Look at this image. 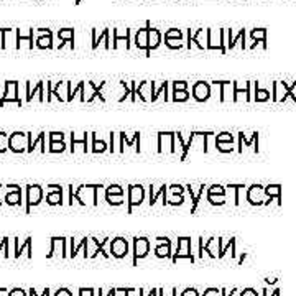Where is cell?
I'll use <instances>...</instances> for the list:
<instances>
[{
    "label": "cell",
    "instance_id": "obj_30",
    "mask_svg": "<svg viewBox=\"0 0 296 296\" xmlns=\"http://www.w3.org/2000/svg\"><path fill=\"white\" fill-rule=\"evenodd\" d=\"M89 138H90V133L84 132L83 137H76V133H71V151H74L76 145H83L84 148V153L88 151V145H89Z\"/></svg>",
    "mask_w": 296,
    "mask_h": 296
},
{
    "label": "cell",
    "instance_id": "obj_7",
    "mask_svg": "<svg viewBox=\"0 0 296 296\" xmlns=\"http://www.w3.org/2000/svg\"><path fill=\"white\" fill-rule=\"evenodd\" d=\"M151 242L147 237H135L133 238V266H137L138 259H145L150 254Z\"/></svg>",
    "mask_w": 296,
    "mask_h": 296
},
{
    "label": "cell",
    "instance_id": "obj_14",
    "mask_svg": "<svg viewBox=\"0 0 296 296\" xmlns=\"http://www.w3.org/2000/svg\"><path fill=\"white\" fill-rule=\"evenodd\" d=\"M132 30L130 28H125V30H120V28H114L112 30V50H117L118 48V41H125L127 43V50H130L132 48Z\"/></svg>",
    "mask_w": 296,
    "mask_h": 296
},
{
    "label": "cell",
    "instance_id": "obj_48",
    "mask_svg": "<svg viewBox=\"0 0 296 296\" xmlns=\"http://www.w3.org/2000/svg\"><path fill=\"white\" fill-rule=\"evenodd\" d=\"M206 193L207 194H226V189H224L222 186H219V184H212L211 188H207Z\"/></svg>",
    "mask_w": 296,
    "mask_h": 296
},
{
    "label": "cell",
    "instance_id": "obj_50",
    "mask_svg": "<svg viewBox=\"0 0 296 296\" xmlns=\"http://www.w3.org/2000/svg\"><path fill=\"white\" fill-rule=\"evenodd\" d=\"M130 101L137 102V83L135 81H130Z\"/></svg>",
    "mask_w": 296,
    "mask_h": 296
},
{
    "label": "cell",
    "instance_id": "obj_53",
    "mask_svg": "<svg viewBox=\"0 0 296 296\" xmlns=\"http://www.w3.org/2000/svg\"><path fill=\"white\" fill-rule=\"evenodd\" d=\"M203 296H221V290H217V288H207L203 293Z\"/></svg>",
    "mask_w": 296,
    "mask_h": 296
},
{
    "label": "cell",
    "instance_id": "obj_9",
    "mask_svg": "<svg viewBox=\"0 0 296 296\" xmlns=\"http://www.w3.org/2000/svg\"><path fill=\"white\" fill-rule=\"evenodd\" d=\"M206 48L209 51H221V53H227L226 46H224V40H222V30H212V28H207V45Z\"/></svg>",
    "mask_w": 296,
    "mask_h": 296
},
{
    "label": "cell",
    "instance_id": "obj_5",
    "mask_svg": "<svg viewBox=\"0 0 296 296\" xmlns=\"http://www.w3.org/2000/svg\"><path fill=\"white\" fill-rule=\"evenodd\" d=\"M25 189H27V207H25V212L30 214L31 206L33 207L38 206V204L43 201V196H45V193H43V188L40 184H28V186H25Z\"/></svg>",
    "mask_w": 296,
    "mask_h": 296
},
{
    "label": "cell",
    "instance_id": "obj_24",
    "mask_svg": "<svg viewBox=\"0 0 296 296\" xmlns=\"http://www.w3.org/2000/svg\"><path fill=\"white\" fill-rule=\"evenodd\" d=\"M13 242H15V257L17 259H20V255L23 254V250L28 252V259H31L33 257V249H31V243H33V238L31 237H27L23 243H20V238H13Z\"/></svg>",
    "mask_w": 296,
    "mask_h": 296
},
{
    "label": "cell",
    "instance_id": "obj_37",
    "mask_svg": "<svg viewBox=\"0 0 296 296\" xmlns=\"http://www.w3.org/2000/svg\"><path fill=\"white\" fill-rule=\"evenodd\" d=\"M64 150H66L64 142H50V148H48L50 153H63Z\"/></svg>",
    "mask_w": 296,
    "mask_h": 296
},
{
    "label": "cell",
    "instance_id": "obj_59",
    "mask_svg": "<svg viewBox=\"0 0 296 296\" xmlns=\"http://www.w3.org/2000/svg\"><path fill=\"white\" fill-rule=\"evenodd\" d=\"M198 250H199V259H203V257H204V238H203V237H199Z\"/></svg>",
    "mask_w": 296,
    "mask_h": 296
},
{
    "label": "cell",
    "instance_id": "obj_8",
    "mask_svg": "<svg viewBox=\"0 0 296 296\" xmlns=\"http://www.w3.org/2000/svg\"><path fill=\"white\" fill-rule=\"evenodd\" d=\"M211 89H212L211 83L198 81V83H194L193 88H191V95H193L196 102H206L209 101V97H211Z\"/></svg>",
    "mask_w": 296,
    "mask_h": 296
},
{
    "label": "cell",
    "instance_id": "obj_43",
    "mask_svg": "<svg viewBox=\"0 0 296 296\" xmlns=\"http://www.w3.org/2000/svg\"><path fill=\"white\" fill-rule=\"evenodd\" d=\"M216 142L217 143H232L234 142V137L231 135V133L222 132V133H219V135H216Z\"/></svg>",
    "mask_w": 296,
    "mask_h": 296
},
{
    "label": "cell",
    "instance_id": "obj_35",
    "mask_svg": "<svg viewBox=\"0 0 296 296\" xmlns=\"http://www.w3.org/2000/svg\"><path fill=\"white\" fill-rule=\"evenodd\" d=\"M163 38H173V40H184V33H183V30H178V28H170V30L165 31Z\"/></svg>",
    "mask_w": 296,
    "mask_h": 296
},
{
    "label": "cell",
    "instance_id": "obj_33",
    "mask_svg": "<svg viewBox=\"0 0 296 296\" xmlns=\"http://www.w3.org/2000/svg\"><path fill=\"white\" fill-rule=\"evenodd\" d=\"M170 84H171V83H168V81H163V83H160V84H158V83H153V95H151V102H155L156 99L160 97L161 92L168 94Z\"/></svg>",
    "mask_w": 296,
    "mask_h": 296
},
{
    "label": "cell",
    "instance_id": "obj_46",
    "mask_svg": "<svg viewBox=\"0 0 296 296\" xmlns=\"http://www.w3.org/2000/svg\"><path fill=\"white\" fill-rule=\"evenodd\" d=\"M216 148L221 153H229V151H232L234 150V147H232V143H217L216 142Z\"/></svg>",
    "mask_w": 296,
    "mask_h": 296
},
{
    "label": "cell",
    "instance_id": "obj_32",
    "mask_svg": "<svg viewBox=\"0 0 296 296\" xmlns=\"http://www.w3.org/2000/svg\"><path fill=\"white\" fill-rule=\"evenodd\" d=\"M90 135H92V147H90L92 153H104V151L109 150L107 143L101 140V138L97 137V133H90Z\"/></svg>",
    "mask_w": 296,
    "mask_h": 296
},
{
    "label": "cell",
    "instance_id": "obj_36",
    "mask_svg": "<svg viewBox=\"0 0 296 296\" xmlns=\"http://www.w3.org/2000/svg\"><path fill=\"white\" fill-rule=\"evenodd\" d=\"M189 99V90H173V102H186Z\"/></svg>",
    "mask_w": 296,
    "mask_h": 296
},
{
    "label": "cell",
    "instance_id": "obj_1",
    "mask_svg": "<svg viewBox=\"0 0 296 296\" xmlns=\"http://www.w3.org/2000/svg\"><path fill=\"white\" fill-rule=\"evenodd\" d=\"M17 104L18 107L23 106V101L20 99V83L18 81H7L5 83V90L0 99V107H3L5 104Z\"/></svg>",
    "mask_w": 296,
    "mask_h": 296
},
{
    "label": "cell",
    "instance_id": "obj_10",
    "mask_svg": "<svg viewBox=\"0 0 296 296\" xmlns=\"http://www.w3.org/2000/svg\"><path fill=\"white\" fill-rule=\"evenodd\" d=\"M150 22L145 23V27L143 28H138L137 33H135V48L138 51H145V56H151L150 50H148V33H150Z\"/></svg>",
    "mask_w": 296,
    "mask_h": 296
},
{
    "label": "cell",
    "instance_id": "obj_41",
    "mask_svg": "<svg viewBox=\"0 0 296 296\" xmlns=\"http://www.w3.org/2000/svg\"><path fill=\"white\" fill-rule=\"evenodd\" d=\"M183 194H173L171 198H166V204H170V206H179V204H183Z\"/></svg>",
    "mask_w": 296,
    "mask_h": 296
},
{
    "label": "cell",
    "instance_id": "obj_20",
    "mask_svg": "<svg viewBox=\"0 0 296 296\" xmlns=\"http://www.w3.org/2000/svg\"><path fill=\"white\" fill-rule=\"evenodd\" d=\"M35 36H36V33H35V30H33V28H28L27 35H23L20 28H15V50H20V43L22 41H28V43H30V45H28V48H30V50H33V46H35V43H33V41H36Z\"/></svg>",
    "mask_w": 296,
    "mask_h": 296
},
{
    "label": "cell",
    "instance_id": "obj_21",
    "mask_svg": "<svg viewBox=\"0 0 296 296\" xmlns=\"http://www.w3.org/2000/svg\"><path fill=\"white\" fill-rule=\"evenodd\" d=\"M137 95L143 102H151V95H153V81H142L137 86Z\"/></svg>",
    "mask_w": 296,
    "mask_h": 296
},
{
    "label": "cell",
    "instance_id": "obj_31",
    "mask_svg": "<svg viewBox=\"0 0 296 296\" xmlns=\"http://www.w3.org/2000/svg\"><path fill=\"white\" fill-rule=\"evenodd\" d=\"M204 250H206L209 257H212V259L219 257V238L216 237L207 238V240L204 242Z\"/></svg>",
    "mask_w": 296,
    "mask_h": 296
},
{
    "label": "cell",
    "instance_id": "obj_13",
    "mask_svg": "<svg viewBox=\"0 0 296 296\" xmlns=\"http://www.w3.org/2000/svg\"><path fill=\"white\" fill-rule=\"evenodd\" d=\"M111 254L114 259H123L128 254V240L123 237H116L111 240Z\"/></svg>",
    "mask_w": 296,
    "mask_h": 296
},
{
    "label": "cell",
    "instance_id": "obj_25",
    "mask_svg": "<svg viewBox=\"0 0 296 296\" xmlns=\"http://www.w3.org/2000/svg\"><path fill=\"white\" fill-rule=\"evenodd\" d=\"M58 40L61 41L58 46L59 50L66 45V43H69L71 50H74V30L73 28H61V30H58Z\"/></svg>",
    "mask_w": 296,
    "mask_h": 296
},
{
    "label": "cell",
    "instance_id": "obj_62",
    "mask_svg": "<svg viewBox=\"0 0 296 296\" xmlns=\"http://www.w3.org/2000/svg\"><path fill=\"white\" fill-rule=\"evenodd\" d=\"M231 296H238V291H237V290H234L232 293H231Z\"/></svg>",
    "mask_w": 296,
    "mask_h": 296
},
{
    "label": "cell",
    "instance_id": "obj_23",
    "mask_svg": "<svg viewBox=\"0 0 296 296\" xmlns=\"http://www.w3.org/2000/svg\"><path fill=\"white\" fill-rule=\"evenodd\" d=\"M68 240H69V245H71V250H69V257H71V259H74V257L79 254V250H83L84 252V254H83L84 259H88V242H89V237L81 238L79 243L74 242L76 238H68Z\"/></svg>",
    "mask_w": 296,
    "mask_h": 296
},
{
    "label": "cell",
    "instance_id": "obj_45",
    "mask_svg": "<svg viewBox=\"0 0 296 296\" xmlns=\"http://www.w3.org/2000/svg\"><path fill=\"white\" fill-rule=\"evenodd\" d=\"M50 142H64V133L63 132H50L48 133Z\"/></svg>",
    "mask_w": 296,
    "mask_h": 296
},
{
    "label": "cell",
    "instance_id": "obj_34",
    "mask_svg": "<svg viewBox=\"0 0 296 296\" xmlns=\"http://www.w3.org/2000/svg\"><path fill=\"white\" fill-rule=\"evenodd\" d=\"M163 40H165V46L171 51L183 50L184 48V40H173V38H163Z\"/></svg>",
    "mask_w": 296,
    "mask_h": 296
},
{
    "label": "cell",
    "instance_id": "obj_17",
    "mask_svg": "<svg viewBox=\"0 0 296 296\" xmlns=\"http://www.w3.org/2000/svg\"><path fill=\"white\" fill-rule=\"evenodd\" d=\"M158 245L155 247L156 259H170L171 257V240L168 237H156Z\"/></svg>",
    "mask_w": 296,
    "mask_h": 296
},
{
    "label": "cell",
    "instance_id": "obj_54",
    "mask_svg": "<svg viewBox=\"0 0 296 296\" xmlns=\"http://www.w3.org/2000/svg\"><path fill=\"white\" fill-rule=\"evenodd\" d=\"M116 133L114 132H111L109 133V143H111V145H109V151H111V153H114V151H116V148H114V142H116Z\"/></svg>",
    "mask_w": 296,
    "mask_h": 296
},
{
    "label": "cell",
    "instance_id": "obj_18",
    "mask_svg": "<svg viewBox=\"0 0 296 296\" xmlns=\"http://www.w3.org/2000/svg\"><path fill=\"white\" fill-rule=\"evenodd\" d=\"M7 188H12V191H7L3 201H5L8 206H20L22 204V188L17 184H7Z\"/></svg>",
    "mask_w": 296,
    "mask_h": 296
},
{
    "label": "cell",
    "instance_id": "obj_49",
    "mask_svg": "<svg viewBox=\"0 0 296 296\" xmlns=\"http://www.w3.org/2000/svg\"><path fill=\"white\" fill-rule=\"evenodd\" d=\"M168 193H171V194H183L184 188L181 184H171L168 188Z\"/></svg>",
    "mask_w": 296,
    "mask_h": 296
},
{
    "label": "cell",
    "instance_id": "obj_26",
    "mask_svg": "<svg viewBox=\"0 0 296 296\" xmlns=\"http://www.w3.org/2000/svg\"><path fill=\"white\" fill-rule=\"evenodd\" d=\"M161 41H163V35H161V31L158 30V28H150V33H148V50L155 51L158 50Z\"/></svg>",
    "mask_w": 296,
    "mask_h": 296
},
{
    "label": "cell",
    "instance_id": "obj_52",
    "mask_svg": "<svg viewBox=\"0 0 296 296\" xmlns=\"http://www.w3.org/2000/svg\"><path fill=\"white\" fill-rule=\"evenodd\" d=\"M79 296H95L94 288H79Z\"/></svg>",
    "mask_w": 296,
    "mask_h": 296
},
{
    "label": "cell",
    "instance_id": "obj_4",
    "mask_svg": "<svg viewBox=\"0 0 296 296\" xmlns=\"http://www.w3.org/2000/svg\"><path fill=\"white\" fill-rule=\"evenodd\" d=\"M179 259H188L194 262V255L191 252V237H178V245H176L175 254L171 255V262L176 264Z\"/></svg>",
    "mask_w": 296,
    "mask_h": 296
},
{
    "label": "cell",
    "instance_id": "obj_12",
    "mask_svg": "<svg viewBox=\"0 0 296 296\" xmlns=\"http://www.w3.org/2000/svg\"><path fill=\"white\" fill-rule=\"evenodd\" d=\"M68 238L66 237H51V249H50V254L46 255V259H53V257L58 254V250L61 252V257L66 259V257H69L68 254Z\"/></svg>",
    "mask_w": 296,
    "mask_h": 296
},
{
    "label": "cell",
    "instance_id": "obj_2",
    "mask_svg": "<svg viewBox=\"0 0 296 296\" xmlns=\"http://www.w3.org/2000/svg\"><path fill=\"white\" fill-rule=\"evenodd\" d=\"M28 150V132H12L8 137V151L25 153Z\"/></svg>",
    "mask_w": 296,
    "mask_h": 296
},
{
    "label": "cell",
    "instance_id": "obj_28",
    "mask_svg": "<svg viewBox=\"0 0 296 296\" xmlns=\"http://www.w3.org/2000/svg\"><path fill=\"white\" fill-rule=\"evenodd\" d=\"M186 189H188V193L191 196V201H193V206H191V214H194L196 209H198L199 201H201V196L204 194V191H207V188H206V184H201V186H199L198 193H194L193 188H191V184H188V186H186Z\"/></svg>",
    "mask_w": 296,
    "mask_h": 296
},
{
    "label": "cell",
    "instance_id": "obj_60",
    "mask_svg": "<svg viewBox=\"0 0 296 296\" xmlns=\"http://www.w3.org/2000/svg\"><path fill=\"white\" fill-rule=\"evenodd\" d=\"M252 36H254V38H264V30L254 31V33H252Z\"/></svg>",
    "mask_w": 296,
    "mask_h": 296
},
{
    "label": "cell",
    "instance_id": "obj_58",
    "mask_svg": "<svg viewBox=\"0 0 296 296\" xmlns=\"http://www.w3.org/2000/svg\"><path fill=\"white\" fill-rule=\"evenodd\" d=\"M28 293H30L31 296H38L36 291H35V288H30V290H28ZM50 295H51V290H50V288H45V291H43V293H41L40 296H50Z\"/></svg>",
    "mask_w": 296,
    "mask_h": 296
},
{
    "label": "cell",
    "instance_id": "obj_11",
    "mask_svg": "<svg viewBox=\"0 0 296 296\" xmlns=\"http://www.w3.org/2000/svg\"><path fill=\"white\" fill-rule=\"evenodd\" d=\"M90 35H92V51L97 50L101 43L107 51H111V48H112V45H111V28H104L101 35H97V30L92 28V30H90Z\"/></svg>",
    "mask_w": 296,
    "mask_h": 296
},
{
    "label": "cell",
    "instance_id": "obj_16",
    "mask_svg": "<svg viewBox=\"0 0 296 296\" xmlns=\"http://www.w3.org/2000/svg\"><path fill=\"white\" fill-rule=\"evenodd\" d=\"M173 142H175V132H160L158 133V153H163V151L173 153Z\"/></svg>",
    "mask_w": 296,
    "mask_h": 296
},
{
    "label": "cell",
    "instance_id": "obj_56",
    "mask_svg": "<svg viewBox=\"0 0 296 296\" xmlns=\"http://www.w3.org/2000/svg\"><path fill=\"white\" fill-rule=\"evenodd\" d=\"M8 296H27V293H25V290H22V288H13L8 291Z\"/></svg>",
    "mask_w": 296,
    "mask_h": 296
},
{
    "label": "cell",
    "instance_id": "obj_55",
    "mask_svg": "<svg viewBox=\"0 0 296 296\" xmlns=\"http://www.w3.org/2000/svg\"><path fill=\"white\" fill-rule=\"evenodd\" d=\"M55 296H73V293H71L69 288H58V290H56Z\"/></svg>",
    "mask_w": 296,
    "mask_h": 296
},
{
    "label": "cell",
    "instance_id": "obj_63",
    "mask_svg": "<svg viewBox=\"0 0 296 296\" xmlns=\"http://www.w3.org/2000/svg\"><path fill=\"white\" fill-rule=\"evenodd\" d=\"M79 3H81V0H76V5H79Z\"/></svg>",
    "mask_w": 296,
    "mask_h": 296
},
{
    "label": "cell",
    "instance_id": "obj_22",
    "mask_svg": "<svg viewBox=\"0 0 296 296\" xmlns=\"http://www.w3.org/2000/svg\"><path fill=\"white\" fill-rule=\"evenodd\" d=\"M48 188H51L50 193L46 194V203L50 206H61L63 204V188L58 184H50Z\"/></svg>",
    "mask_w": 296,
    "mask_h": 296
},
{
    "label": "cell",
    "instance_id": "obj_42",
    "mask_svg": "<svg viewBox=\"0 0 296 296\" xmlns=\"http://www.w3.org/2000/svg\"><path fill=\"white\" fill-rule=\"evenodd\" d=\"M171 88H173V90H188L189 83L188 81H173V83H171Z\"/></svg>",
    "mask_w": 296,
    "mask_h": 296
},
{
    "label": "cell",
    "instance_id": "obj_3",
    "mask_svg": "<svg viewBox=\"0 0 296 296\" xmlns=\"http://www.w3.org/2000/svg\"><path fill=\"white\" fill-rule=\"evenodd\" d=\"M193 43L199 48V50H207V48H206V45H207V30H204V28H198V30L193 33V31H191V28H188V30H186V48L191 50Z\"/></svg>",
    "mask_w": 296,
    "mask_h": 296
},
{
    "label": "cell",
    "instance_id": "obj_27",
    "mask_svg": "<svg viewBox=\"0 0 296 296\" xmlns=\"http://www.w3.org/2000/svg\"><path fill=\"white\" fill-rule=\"evenodd\" d=\"M150 206H153V204L158 201V198H163V206H166V194H168V186L166 184H163V186H160L158 189H155L153 186H150Z\"/></svg>",
    "mask_w": 296,
    "mask_h": 296
},
{
    "label": "cell",
    "instance_id": "obj_6",
    "mask_svg": "<svg viewBox=\"0 0 296 296\" xmlns=\"http://www.w3.org/2000/svg\"><path fill=\"white\" fill-rule=\"evenodd\" d=\"M145 201V188L142 184H130L128 186V209L127 214H132L133 207L140 206Z\"/></svg>",
    "mask_w": 296,
    "mask_h": 296
},
{
    "label": "cell",
    "instance_id": "obj_19",
    "mask_svg": "<svg viewBox=\"0 0 296 296\" xmlns=\"http://www.w3.org/2000/svg\"><path fill=\"white\" fill-rule=\"evenodd\" d=\"M118 138H120V147H118V151H125V147H133L135 145V150L140 151V132L133 133V138H127L125 132L118 133Z\"/></svg>",
    "mask_w": 296,
    "mask_h": 296
},
{
    "label": "cell",
    "instance_id": "obj_39",
    "mask_svg": "<svg viewBox=\"0 0 296 296\" xmlns=\"http://www.w3.org/2000/svg\"><path fill=\"white\" fill-rule=\"evenodd\" d=\"M106 201L111 204V206H122L123 204V196L118 194H106Z\"/></svg>",
    "mask_w": 296,
    "mask_h": 296
},
{
    "label": "cell",
    "instance_id": "obj_61",
    "mask_svg": "<svg viewBox=\"0 0 296 296\" xmlns=\"http://www.w3.org/2000/svg\"><path fill=\"white\" fill-rule=\"evenodd\" d=\"M242 296H255V295H254V291L247 290V291H243V293H242Z\"/></svg>",
    "mask_w": 296,
    "mask_h": 296
},
{
    "label": "cell",
    "instance_id": "obj_15",
    "mask_svg": "<svg viewBox=\"0 0 296 296\" xmlns=\"http://www.w3.org/2000/svg\"><path fill=\"white\" fill-rule=\"evenodd\" d=\"M25 88H27V95H25L27 102H31L33 95H36V94H38V101L45 102V81H38L35 88H31V83H30V81H27Z\"/></svg>",
    "mask_w": 296,
    "mask_h": 296
},
{
    "label": "cell",
    "instance_id": "obj_38",
    "mask_svg": "<svg viewBox=\"0 0 296 296\" xmlns=\"http://www.w3.org/2000/svg\"><path fill=\"white\" fill-rule=\"evenodd\" d=\"M207 201L212 206H222L226 203V194H207Z\"/></svg>",
    "mask_w": 296,
    "mask_h": 296
},
{
    "label": "cell",
    "instance_id": "obj_51",
    "mask_svg": "<svg viewBox=\"0 0 296 296\" xmlns=\"http://www.w3.org/2000/svg\"><path fill=\"white\" fill-rule=\"evenodd\" d=\"M8 242H10V238L8 237H3L2 238V243H0V252H5V257L8 259Z\"/></svg>",
    "mask_w": 296,
    "mask_h": 296
},
{
    "label": "cell",
    "instance_id": "obj_29",
    "mask_svg": "<svg viewBox=\"0 0 296 296\" xmlns=\"http://www.w3.org/2000/svg\"><path fill=\"white\" fill-rule=\"evenodd\" d=\"M35 46L38 50H53V33H48V35H36Z\"/></svg>",
    "mask_w": 296,
    "mask_h": 296
},
{
    "label": "cell",
    "instance_id": "obj_44",
    "mask_svg": "<svg viewBox=\"0 0 296 296\" xmlns=\"http://www.w3.org/2000/svg\"><path fill=\"white\" fill-rule=\"evenodd\" d=\"M123 188L122 186H118V184H111L109 188H106V194H118V196H123Z\"/></svg>",
    "mask_w": 296,
    "mask_h": 296
},
{
    "label": "cell",
    "instance_id": "obj_47",
    "mask_svg": "<svg viewBox=\"0 0 296 296\" xmlns=\"http://www.w3.org/2000/svg\"><path fill=\"white\" fill-rule=\"evenodd\" d=\"M158 296H178V290L176 288H160Z\"/></svg>",
    "mask_w": 296,
    "mask_h": 296
},
{
    "label": "cell",
    "instance_id": "obj_40",
    "mask_svg": "<svg viewBox=\"0 0 296 296\" xmlns=\"http://www.w3.org/2000/svg\"><path fill=\"white\" fill-rule=\"evenodd\" d=\"M8 137L10 135H7V132L0 130V153H5L8 150Z\"/></svg>",
    "mask_w": 296,
    "mask_h": 296
},
{
    "label": "cell",
    "instance_id": "obj_57",
    "mask_svg": "<svg viewBox=\"0 0 296 296\" xmlns=\"http://www.w3.org/2000/svg\"><path fill=\"white\" fill-rule=\"evenodd\" d=\"M181 296H199V291L196 288H186L183 293H181Z\"/></svg>",
    "mask_w": 296,
    "mask_h": 296
}]
</instances>
